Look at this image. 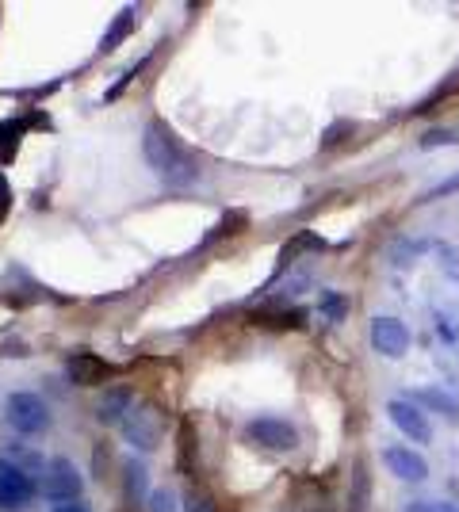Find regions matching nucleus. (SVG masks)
<instances>
[{
	"label": "nucleus",
	"instance_id": "f257e3e1",
	"mask_svg": "<svg viewBox=\"0 0 459 512\" xmlns=\"http://www.w3.org/2000/svg\"><path fill=\"white\" fill-rule=\"evenodd\" d=\"M142 153H146V165L153 169V176L165 184V188H192L199 180V157L180 138L169 123L153 119L146 134H142Z\"/></svg>",
	"mask_w": 459,
	"mask_h": 512
},
{
	"label": "nucleus",
	"instance_id": "f03ea898",
	"mask_svg": "<svg viewBox=\"0 0 459 512\" xmlns=\"http://www.w3.org/2000/svg\"><path fill=\"white\" fill-rule=\"evenodd\" d=\"M43 497L46 501H54V505H73V501H81V490H85V478H81V470L73 459H50L43 470Z\"/></svg>",
	"mask_w": 459,
	"mask_h": 512
},
{
	"label": "nucleus",
	"instance_id": "7ed1b4c3",
	"mask_svg": "<svg viewBox=\"0 0 459 512\" xmlns=\"http://www.w3.org/2000/svg\"><path fill=\"white\" fill-rule=\"evenodd\" d=\"M35 478H31V470L20 467L16 459H0V509L4 512H20L27 509L31 501H35Z\"/></svg>",
	"mask_w": 459,
	"mask_h": 512
},
{
	"label": "nucleus",
	"instance_id": "20e7f679",
	"mask_svg": "<svg viewBox=\"0 0 459 512\" xmlns=\"http://www.w3.org/2000/svg\"><path fill=\"white\" fill-rule=\"evenodd\" d=\"M8 425L16 428L20 436H39L46 425H50V409L39 394H31V390H16L12 398H8Z\"/></svg>",
	"mask_w": 459,
	"mask_h": 512
},
{
	"label": "nucleus",
	"instance_id": "39448f33",
	"mask_svg": "<svg viewBox=\"0 0 459 512\" xmlns=\"http://www.w3.org/2000/svg\"><path fill=\"white\" fill-rule=\"evenodd\" d=\"M245 440H249L253 448H264V451H295L299 448V432L287 425V421H280V417H257V421H249Z\"/></svg>",
	"mask_w": 459,
	"mask_h": 512
},
{
	"label": "nucleus",
	"instance_id": "423d86ee",
	"mask_svg": "<svg viewBox=\"0 0 459 512\" xmlns=\"http://www.w3.org/2000/svg\"><path fill=\"white\" fill-rule=\"evenodd\" d=\"M372 348L387 360H402L410 352V329L406 321L391 318V314H379L372 318Z\"/></svg>",
	"mask_w": 459,
	"mask_h": 512
},
{
	"label": "nucleus",
	"instance_id": "0eeeda50",
	"mask_svg": "<svg viewBox=\"0 0 459 512\" xmlns=\"http://www.w3.org/2000/svg\"><path fill=\"white\" fill-rule=\"evenodd\" d=\"M387 413H391V425L406 436V440H414V444H429L433 440V425H429V417H425V409L410 402V398H394L387 402Z\"/></svg>",
	"mask_w": 459,
	"mask_h": 512
},
{
	"label": "nucleus",
	"instance_id": "6e6552de",
	"mask_svg": "<svg viewBox=\"0 0 459 512\" xmlns=\"http://www.w3.org/2000/svg\"><path fill=\"white\" fill-rule=\"evenodd\" d=\"M383 463H387V470H391L394 478H402V482H425V478H429V463H425L414 448H406V444L383 448Z\"/></svg>",
	"mask_w": 459,
	"mask_h": 512
},
{
	"label": "nucleus",
	"instance_id": "1a4fd4ad",
	"mask_svg": "<svg viewBox=\"0 0 459 512\" xmlns=\"http://www.w3.org/2000/svg\"><path fill=\"white\" fill-rule=\"evenodd\" d=\"M123 436H127V444L138 451H153L161 444V425L153 421V413L134 406V413L123 421Z\"/></svg>",
	"mask_w": 459,
	"mask_h": 512
},
{
	"label": "nucleus",
	"instance_id": "9d476101",
	"mask_svg": "<svg viewBox=\"0 0 459 512\" xmlns=\"http://www.w3.org/2000/svg\"><path fill=\"white\" fill-rule=\"evenodd\" d=\"M69 379L77 386H104L111 379V363L100 360L96 352H77L69 356Z\"/></svg>",
	"mask_w": 459,
	"mask_h": 512
},
{
	"label": "nucleus",
	"instance_id": "9b49d317",
	"mask_svg": "<svg viewBox=\"0 0 459 512\" xmlns=\"http://www.w3.org/2000/svg\"><path fill=\"white\" fill-rule=\"evenodd\" d=\"M134 406H138V402H134V390L115 386V390L104 394V402H100V421H104V425H123L134 413Z\"/></svg>",
	"mask_w": 459,
	"mask_h": 512
},
{
	"label": "nucleus",
	"instance_id": "f8f14e48",
	"mask_svg": "<svg viewBox=\"0 0 459 512\" xmlns=\"http://www.w3.org/2000/svg\"><path fill=\"white\" fill-rule=\"evenodd\" d=\"M180 444H176V467H180V474H196V425L192 421H180V436H176Z\"/></svg>",
	"mask_w": 459,
	"mask_h": 512
},
{
	"label": "nucleus",
	"instance_id": "ddd939ff",
	"mask_svg": "<svg viewBox=\"0 0 459 512\" xmlns=\"http://www.w3.org/2000/svg\"><path fill=\"white\" fill-rule=\"evenodd\" d=\"M134 16H138L134 8H123V12L115 16V23H111L108 31H104V39H100V50H104V54H108V50H115V46L123 43L127 35H131V31H134Z\"/></svg>",
	"mask_w": 459,
	"mask_h": 512
},
{
	"label": "nucleus",
	"instance_id": "4468645a",
	"mask_svg": "<svg viewBox=\"0 0 459 512\" xmlns=\"http://www.w3.org/2000/svg\"><path fill=\"white\" fill-rule=\"evenodd\" d=\"M123 474H127V497H131L134 505H142L146 493H150V470L142 467L138 459H131V463L123 467Z\"/></svg>",
	"mask_w": 459,
	"mask_h": 512
},
{
	"label": "nucleus",
	"instance_id": "2eb2a0df",
	"mask_svg": "<svg viewBox=\"0 0 459 512\" xmlns=\"http://www.w3.org/2000/svg\"><path fill=\"white\" fill-rule=\"evenodd\" d=\"M23 123H16V119H8V123H0V165H8L12 157H16V150H20V138H23Z\"/></svg>",
	"mask_w": 459,
	"mask_h": 512
},
{
	"label": "nucleus",
	"instance_id": "dca6fc26",
	"mask_svg": "<svg viewBox=\"0 0 459 512\" xmlns=\"http://www.w3.org/2000/svg\"><path fill=\"white\" fill-rule=\"evenodd\" d=\"M410 402H417V406L425 402V406L444 409V413H452V417H456V409H459V402L452 398V394H444V390H433V386H429V390H417V394H410Z\"/></svg>",
	"mask_w": 459,
	"mask_h": 512
},
{
	"label": "nucleus",
	"instance_id": "f3484780",
	"mask_svg": "<svg viewBox=\"0 0 459 512\" xmlns=\"http://www.w3.org/2000/svg\"><path fill=\"white\" fill-rule=\"evenodd\" d=\"M349 512H368V470L364 467H356V478H352Z\"/></svg>",
	"mask_w": 459,
	"mask_h": 512
},
{
	"label": "nucleus",
	"instance_id": "a211bd4d",
	"mask_svg": "<svg viewBox=\"0 0 459 512\" xmlns=\"http://www.w3.org/2000/svg\"><path fill=\"white\" fill-rule=\"evenodd\" d=\"M356 134V123L352 119H341V123H333V127L322 134V150H333V146H341L345 138H352Z\"/></svg>",
	"mask_w": 459,
	"mask_h": 512
},
{
	"label": "nucleus",
	"instance_id": "6ab92c4d",
	"mask_svg": "<svg viewBox=\"0 0 459 512\" xmlns=\"http://www.w3.org/2000/svg\"><path fill=\"white\" fill-rule=\"evenodd\" d=\"M456 142H459L456 127H433V130H425V138H421L425 150H433V146H456Z\"/></svg>",
	"mask_w": 459,
	"mask_h": 512
},
{
	"label": "nucleus",
	"instance_id": "aec40b11",
	"mask_svg": "<svg viewBox=\"0 0 459 512\" xmlns=\"http://www.w3.org/2000/svg\"><path fill=\"white\" fill-rule=\"evenodd\" d=\"M456 501H410L402 512H456Z\"/></svg>",
	"mask_w": 459,
	"mask_h": 512
},
{
	"label": "nucleus",
	"instance_id": "412c9836",
	"mask_svg": "<svg viewBox=\"0 0 459 512\" xmlns=\"http://www.w3.org/2000/svg\"><path fill=\"white\" fill-rule=\"evenodd\" d=\"M150 505H153L150 512H176V497L169 490H157L150 497Z\"/></svg>",
	"mask_w": 459,
	"mask_h": 512
},
{
	"label": "nucleus",
	"instance_id": "4be33fe9",
	"mask_svg": "<svg viewBox=\"0 0 459 512\" xmlns=\"http://www.w3.org/2000/svg\"><path fill=\"white\" fill-rule=\"evenodd\" d=\"M456 192H459V172L456 176H448V180H440L437 188H429L425 199H440V195H456Z\"/></svg>",
	"mask_w": 459,
	"mask_h": 512
},
{
	"label": "nucleus",
	"instance_id": "5701e85b",
	"mask_svg": "<svg viewBox=\"0 0 459 512\" xmlns=\"http://www.w3.org/2000/svg\"><path fill=\"white\" fill-rule=\"evenodd\" d=\"M188 512H215L211 497H188Z\"/></svg>",
	"mask_w": 459,
	"mask_h": 512
},
{
	"label": "nucleus",
	"instance_id": "b1692460",
	"mask_svg": "<svg viewBox=\"0 0 459 512\" xmlns=\"http://www.w3.org/2000/svg\"><path fill=\"white\" fill-rule=\"evenodd\" d=\"M54 512H92L88 505H81V501H73V505H58Z\"/></svg>",
	"mask_w": 459,
	"mask_h": 512
},
{
	"label": "nucleus",
	"instance_id": "393cba45",
	"mask_svg": "<svg viewBox=\"0 0 459 512\" xmlns=\"http://www.w3.org/2000/svg\"><path fill=\"white\" fill-rule=\"evenodd\" d=\"M456 512H459V509H456Z\"/></svg>",
	"mask_w": 459,
	"mask_h": 512
}]
</instances>
